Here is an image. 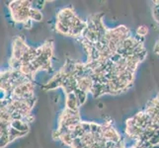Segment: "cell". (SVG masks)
Here are the masks:
<instances>
[{
  "label": "cell",
  "mask_w": 159,
  "mask_h": 148,
  "mask_svg": "<svg viewBox=\"0 0 159 148\" xmlns=\"http://www.w3.org/2000/svg\"><path fill=\"white\" fill-rule=\"evenodd\" d=\"M29 46L26 45L25 41L23 40V38L17 37L13 42L12 45V57L15 59L21 60V58L23 57L24 54L27 52V51L29 49Z\"/></svg>",
  "instance_id": "6da1fadb"
},
{
  "label": "cell",
  "mask_w": 159,
  "mask_h": 148,
  "mask_svg": "<svg viewBox=\"0 0 159 148\" xmlns=\"http://www.w3.org/2000/svg\"><path fill=\"white\" fill-rule=\"evenodd\" d=\"M65 106H66V109L72 110V111H78V109L80 107L77 97H76L75 93H69V94H66V99H65Z\"/></svg>",
  "instance_id": "7a4b0ae2"
},
{
  "label": "cell",
  "mask_w": 159,
  "mask_h": 148,
  "mask_svg": "<svg viewBox=\"0 0 159 148\" xmlns=\"http://www.w3.org/2000/svg\"><path fill=\"white\" fill-rule=\"evenodd\" d=\"M10 127H12L13 128L17 129L19 131H22V132H26V133H28V131L30 129L29 123H25L24 120H12Z\"/></svg>",
  "instance_id": "3957f363"
},
{
  "label": "cell",
  "mask_w": 159,
  "mask_h": 148,
  "mask_svg": "<svg viewBox=\"0 0 159 148\" xmlns=\"http://www.w3.org/2000/svg\"><path fill=\"white\" fill-rule=\"evenodd\" d=\"M30 19L32 21H36V22H40L43 20V14L40 10H38L36 8H31L30 10Z\"/></svg>",
  "instance_id": "277c9868"
},
{
  "label": "cell",
  "mask_w": 159,
  "mask_h": 148,
  "mask_svg": "<svg viewBox=\"0 0 159 148\" xmlns=\"http://www.w3.org/2000/svg\"><path fill=\"white\" fill-rule=\"evenodd\" d=\"M74 93H75L76 97H77L79 105L80 106L83 105V104L85 103V101H86V99H87V92H84V91H82V90H80L78 88V89H76L74 91Z\"/></svg>",
  "instance_id": "5b68a950"
},
{
  "label": "cell",
  "mask_w": 159,
  "mask_h": 148,
  "mask_svg": "<svg viewBox=\"0 0 159 148\" xmlns=\"http://www.w3.org/2000/svg\"><path fill=\"white\" fill-rule=\"evenodd\" d=\"M57 31L59 33V34H62V35H65V36H68L70 29L68 28V27L65 26L63 23H61V22L57 21Z\"/></svg>",
  "instance_id": "8992f818"
},
{
  "label": "cell",
  "mask_w": 159,
  "mask_h": 148,
  "mask_svg": "<svg viewBox=\"0 0 159 148\" xmlns=\"http://www.w3.org/2000/svg\"><path fill=\"white\" fill-rule=\"evenodd\" d=\"M60 140H61L65 145L72 146V143H73V138L71 137L70 133H69V134H63V135L61 136V138H60Z\"/></svg>",
  "instance_id": "52a82bcc"
},
{
  "label": "cell",
  "mask_w": 159,
  "mask_h": 148,
  "mask_svg": "<svg viewBox=\"0 0 159 148\" xmlns=\"http://www.w3.org/2000/svg\"><path fill=\"white\" fill-rule=\"evenodd\" d=\"M148 33V28L144 25H141L139 26L138 29H136V35L140 36V37H145Z\"/></svg>",
  "instance_id": "ba28073f"
},
{
  "label": "cell",
  "mask_w": 159,
  "mask_h": 148,
  "mask_svg": "<svg viewBox=\"0 0 159 148\" xmlns=\"http://www.w3.org/2000/svg\"><path fill=\"white\" fill-rule=\"evenodd\" d=\"M81 127L83 128L85 133H91V123H81Z\"/></svg>",
  "instance_id": "9c48e42d"
},
{
  "label": "cell",
  "mask_w": 159,
  "mask_h": 148,
  "mask_svg": "<svg viewBox=\"0 0 159 148\" xmlns=\"http://www.w3.org/2000/svg\"><path fill=\"white\" fill-rule=\"evenodd\" d=\"M23 26H24L25 29H31L32 26H33V21L31 19L27 20L26 22H24V23H23Z\"/></svg>",
  "instance_id": "30bf717a"
}]
</instances>
